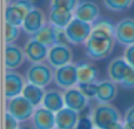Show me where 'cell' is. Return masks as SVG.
I'll use <instances>...</instances> for the list:
<instances>
[{
	"label": "cell",
	"instance_id": "1",
	"mask_svg": "<svg viewBox=\"0 0 134 129\" xmlns=\"http://www.w3.org/2000/svg\"><path fill=\"white\" fill-rule=\"evenodd\" d=\"M115 26L109 20H98L93 24L92 33L85 42V53L92 60H104L114 51Z\"/></svg>",
	"mask_w": 134,
	"mask_h": 129
},
{
	"label": "cell",
	"instance_id": "2",
	"mask_svg": "<svg viewBox=\"0 0 134 129\" xmlns=\"http://www.w3.org/2000/svg\"><path fill=\"white\" fill-rule=\"evenodd\" d=\"M91 116L94 127L99 129H106L113 123L121 121L119 109L111 103H98L93 108Z\"/></svg>",
	"mask_w": 134,
	"mask_h": 129
},
{
	"label": "cell",
	"instance_id": "3",
	"mask_svg": "<svg viewBox=\"0 0 134 129\" xmlns=\"http://www.w3.org/2000/svg\"><path fill=\"white\" fill-rule=\"evenodd\" d=\"M26 80L39 87H47L54 82V69L48 63H32L26 72Z\"/></svg>",
	"mask_w": 134,
	"mask_h": 129
},
{
	"label": "cell",
	"instance_id": "4",
	"mask_svg": "<svg viewBox=\"0 0 134 129\" xmlns=\"http://www.w3.org/2000/svg\"><path fill=\"white\" fill-rule=\"evenodd\" d=\"M34 7V2L32 0H14L6 7L5 12L6 22L13 24L15 26H23L26 15Z\"/></svg>",
	"mask_w": 134,
	"mask_h": 129
},
{
	"label": "cell",
	"instance_id": "5",
	"mask_svg": "<svg viewBox=\"0 0 134 129\" xmlns=\"http://www.w3.org/2000/svg\"><path fill=\"white\" fill-rule=\"evenodd\" d=\"M92 24L85 22L74 16L73 20L65 28L67 40L72 45H85V42L87 41L92 33Z\"/></svg>",
	"mask_w": 134,
	"mask_h": 129
},
{
	"label": "cell",
	"instance_id": "6",
	"mask_svg": "<svg viewBox=\"0 0 134 129\" xmlns=\"http://www.w3.org/2000/svg\"><path fill=\"white\" fill-rule=\"evenodd\" d=\"M6 108L7 112L11 113L19 122H26L32 119L35 112V107L23 95L8 99Z\"/></svg>",
	"mask_w": 134,
	"mask_h": 129
},
{
	"label": "cell",
	"instance_id": "7",
	"mask_svg": "<svg viewBox=\"0 0 134 129\" xmlns=\"http://www.w3.org/2000/svg\"><path fill=\"white\" fill-rule=\"evenodd\" d=\"M72 60H73V51L68 46V44H55L48 48V55L46 61L53 69L72 63Z\"/></svg>",
	"mask_w": 134,
	"mask_h": 129
},
{
	"label": "cell",
	"instance_id": "8",
	"mask_svg": "<svg viewBox=\"0 0 134 129\" xmlns=\"http://www.w3.org/2000/svg\"><path fill=\"white\" fill-rule=\"evenodd\" d=\"M54 83L57 87L64 90L78 86L76 64L68 63L54 69Z\"/></svg>",
	"mask_w": 134,
	"mask_h": 129
},
{
	"label": "cell",
	"instance_id": "9",
	"mask_svg": "<svg viewBox=\"0 0 134 129\" xmlns=\"http://www.w3.org/2000/svg\"><path fill=\"white\" fill-rule=\"evenodd\" d=\"M46 24H47V18L45 12L39 7H34L31 12H28L21 27L25 31L26 34L32 37L38 31L41 30Z\"/></svg>",
	"mask_w": 134,
	"mask_h": 129
},
{
	"label": "cell",
	"instance_id": "10",
	"mask_svg": "<svg viewBox=\"0 0 134 129\" xmlns=\"http://www.w3.org/2000/svg\"><path fill=\"white\" fill-rule=\"evenodd\" d=\"M26 78L14 71H7L5 75V95L7 99H12L21 95L26 86Z\"/></svg>",
	"mask_w": 134,
	"mask_h": 129
},
{
	"label": "cell",
	"instance_id": "11",
	"mask_svg": "<svg viewBox=\"0 0 134 129\" xmlns=\"http://www.w3.org/2000/svg\"><path fill=\"white\" fill-rule=\"evenodd\" d=\"M24 52H25L26 59L32 63L44 62L47 60L48 55V47L44 44L39 42L38 40L30 38L24 45Z\"/></svg>",
	"mask_w": 134,
	"mask_h": 129
},
{
	"label": "cell",
	"instance_id": "12",
	"mask_svg": "<svg viewBox=\"0 0 134 129\" xmlns=\"http://www.w3.org/2000/svg\"><path fill=\"white\" fill-rule=\"evenodd\" d=\"M114 37L118 44L131 46L134 44V19L124 18L115 25Z\"/></svg>",
	"mask_w": 134,
	"mask_h": 129
},
{
	"label": "cell",
	"instance_id": "13",
	"mask_svg": "<svg viewBox=\"0 0 134 129\" xmlns=\"http://www.w3.org/2000/svg\"><path fill=\"white\" fill-rule=\"evenodd\" d=\"M74 16L88 24H95L99 20L100 8L92 0H82L74 9Z\"/></svg>",
	"mask_w": 134,
	"mask_h": 129
},
{
	"label": "cell",
	"instance_id": "14",
	"mask_svg": "<svg viewBox=\"0 0 134 129\" xmlns=\"http://www.w3.org/2000/svg\"><path fill=\"white\" fill-rule=\"evenodd\" d=\"M64 100H65V107H68V108L80 113L88 106L90 99L81 92L79 87H72L68 89H65Z\"/></svg>",
	"mask_w": 134,
	"mask_h": 129
},
{
	"label": "cell",
	"instance_id": "15",
	"mask_svg": "<svg viewBox=\"0 0 134 129\" xmlns=\"http://www.w3.org/2000/svg\"><path fill=\"white\" fill-rule=\"evenodd\" d=\"M26 55L24 48L19 47L15 44H7L6 45V51H5V66H6L7 71H14V69L19 68L23 66L25 62Z\"/></svg>",
	"mask_w": 134,
	"mask_h": 129
},
{
	"label": "cell",
	"instance_id": "16",
	"mask_svg": "<svg viewBox=\"0 0 134 129\" xmlns=\"http://www.w3.org/2000/svg\"><path fill=\"white\" fill-rule=\"evenodd\" d=\"M32 125L34 129L55 128V113L45 107H38L32 116Z\"/></svg>",
	"mask_w": 134,
	"mask_h": 129
},
{
	"label": "cell",
	"instance_id": "17",
	"mask_svg": "<svg viewBox=\"0 0 134 129\" xmlns=\"http://www.w3.org/2000/svg\"><path fill=\"white\" fill-rule=\"evenodd\" d=\"M118 95L116 83L112 80H102L98 82L95 100L98 103H111Z\"/></svg>",
	"mask_w": 134,
	"mask_h": 129
},
{
	"label": "cell",
	"instance_id": "18",
	"mask_svg": "<svg viewBox=\"0 0 134 129\" xmlns=\"http://www.w3.org/2000/svg\"><path fill=\"white\" fill-rule=\"evenodd\" d=\"M78 112L73 110V109L68 108V107H64L59 112L55 113V128L57 129H74L79 121Z\"/></svg>",
	"mask_w": 134,
	"mask_h": 129
},
{
	"label": "cell",
	"instance_id": "19",
	"mask_svg": "<svg viewBox=\"0 0 134 129\" xmlns=\"http://www.w3.org/2000/svg\"><path fill=\"white\" fill-rule=\"evenodd\" d=\"M74 12L68 11L65 8H59V7H51L48 12V22L58 28H65L68 26V24L73 20Z\"/></svg>",
	"mask_w": 134,
	"mask_h": 129
},
{
	"label": "cell",
	"instance_id": "20",
	"mask_svg": "<svg viewBox=\"0 0 134 129\" xmlns=\"http://www.w3.org/2000/svg\"><path fill=\"white\" fill-rule=\"evenodd\" d=\"M59 31L60 28L53 26L52 24L47 22L44 27L40 31H38L34 35H32L33 39L38 40L39 42L44 44L45 46L49 47L54 46L55 44H58V38H59Z\"/></svg>",
	"mask_w": 134,
	"mask_h": 129
},
{
	"label": "cell",
	"instance_id": "21",
	"mask_svg": "<svg viewBox=\"0 0 134 129\" xmlns=\"http://www.w3.org/2000/svg\"><path fill=\"white\" fill-rule=\"evenodd\" d=\"M42 107L49 109V110L59 112L65 107V100H64V93H61L59 89L52 88L45 92L44 99H42Z\"/></svg>",
	"mask_w": 134,
	"mask_h": 129
},
{
	"label": "cell",
	"instance_id": "22",
	"mask_svg": "<svg viewBox=\"0 0 134 129\" xmlns=\"http://www.w3.org/2000/svg\"><path fill=\"white\" fill-rule=\"evenodd\" d=\"M127 67H128V63L125 60L124 55L116 56V58L112 59L109 61L108 66H107V75H108V79L115 83H121L124 74H125Z\"/></svg>",
	"mask_w": 134,
	"mask_h": 129
},
{
	"label": "cell",
	"instance_id": "23",
	"mask_svg": "<svg viewBox=\"0 0 134 129\" xmlns=\"http://www.w3.org/2000/svg\"><path fill=\"white\" fill-rule=\"evenodd\" d=\"M78 72V85L79 83H92L95 82L99 75L98 68L91 62L81 61L76 63Z\"/></svg>",
	"mask_w": 134,
	"mask_h": 129
},
{
	"label": "cell",
	"instance_id": "24",
	"mask_svg": "<svg viewBox=\"0 0 134 129\" xmlns=\"http://www.w3.org/2000/svg\"><path fill=\"white\" fill-rule=\"evenodd\" d=\"M23 96H25L35 108H38V106L42 103V99H44L45 95V90L42 87H39L37 85H33L31 82H27L24 88L23 93H21Z\"/></svg>",
	"mask_w": 134,
	"mask_h": 129
},
{
	"label": "cell",
	"instance_id": "25",
	"mask_svg": "<svg viewBox=\"0 0 134 129\" xmlns=\"http://www.w3.org/2000/svg\"><path fill=\"white\" fill-rule=\"evenodd\" d=\"M134 0H102L104 6L108 11L120 13V12L127 11L132 7Z\"/></svg>",
	"mask_w": 134,
	"mask_h": 129
},
{
	"label": "cell",
	"instance_id": "26",
	"mask_svg": "<svg viewBox=\"0 0 134 129\" xmlns=\"http://www.w3.org/2000/svg\"><path fill=\"white\" fill-rule=\"evenodd\" d=\"M20 35V26H15L13 24L6 22L5 25V39L6 44H14Z\"/></svg>",
	"mask_w": 134,
	"mask_h": 129
},
{
	"label": "cell",
	"instance_id": "27",
	"mask_svg": "<svg viewBox=\"0 0 134 129\" xmlns=\"http://www.w3.org/2000/svg\"><path fill=\"white\" fill-rule=\"evenodd\" d=\"M120 85L122 86L125 89H133L134 88V67L133 66L128 64Z\"/></svg>",
	"mask_w": 134,
	"mask_h": 129
},
{
	"label": "cell",
	"instance_id": "28",
	"mask_svg": "<svg viewBox=\"0 0 134 129\" xmlns=\"http://www.w3.org/2000/svg\"><path fill=\"white\" fill-rule=\"evenodd\" d=\"M79 2V0H51V7H59L74 12Z\"/></svg>",
	"mask_w": 134,
	"mask_h": 129
},
{
	"label": "cell",
	"instance_id": "29",
	"mask_svg": "<svg viewBox=\"0 0 134 129\" xmlns=\"http://www.w3.org/2000/svg\"><path fill=\"white\" fill-rule=\"evenodd\" d=\"M78 87L81 89V92L88 97V99H95L97 95V87L98 82H92V83H79Z\"/></svg>",
	"mask_w": 134,
	"mask_h": 129
},
{
	"label": "cell",
	"instance_id": "30",
	"mask_svg": "<svg viewBox=\"0 0 134 129\" xmlns=\"http://www.w3.org/2000/svg\"><path fill=\"white\" fill-rule=\"evenodd\" d=\"M93 128H94V123H93L92 116L85 115L79 118V121L74 129H93Z\"/></svg>",
	"mask_w": 134,
	"mask_h": 129
},
{
	"label": "cell",
	"instance_id": "31",
	"mask_svg": "<svg viewBox=\"0 0 134 129\" xmlns=\"http://www.w3.org/2000/svg\"><path fill=\"white\" fill-rule=\"evenodd\" d=\"M18 128H19V121L11 113L6 112V114H5V129H18Z\"/></svg>",
	"mask_w": 134,
	"mask_h": 129
},
{
	"label": "cell",
	"instance_id": "32",
	"mask_svg": "<svg viewBox=\"0 0 134 129\" xmlns=\"http://www.w3.org/2000/svg\"><path fill=\"white\" fill-rule=\"evenodd\" d=\"M124 58L128 64L134 67V44L126 47V49L124 51Z\"/></svg>",
	"mask_w": 134,
	"mask_h": 129
},
{
	"label": "cell",
	"instance_id": "33",
	"mask_svg": "<svg viewBox=\"0 0 134 129\" xmlns=\"http://www.w3.org/2000/svg\"><path fill=\"white\" fill-rule=\"evenodd\" d=\"M125 121H131V122H134V106L130 107L127 110L124 114V122Z\"/></svg>",
	"mask_w": 134,
	"mask_h": 129
},
{
	"label": "cell",
	"instance_id": "34",
	"mask_svg": "<svg viewBox=\"0 0 134 129\" xmlns=\"http://www.w3.org/2000/svg\"><path fill=\"white\" fill-rule=\"evenodd\" d=\"M106 129H124V123H121L120 121H119V122H115V123H113V125H111Z\"/></svg>",
	"mask_w": 134,
	"mask_h": 129
},
{
	"label": "cell",
	"instance_id": "35",
	"mask_svg": "<svg viewBox=\"0 0 134 129\" xmlns=\"http://www.w3.org/2000/svg\"><path fill=\"white\" fill-rule=\"evenodd\" d=\"M124 129H134V122L125 121V122H124Z\"/></svg>",
	"mask_w": 134,
	"mask_h": 129
},
{
	"label": "cell",
	"instance_id": "36",
	"mask_svg": "<svg viewBox=\"0 0 134 129\" xmlns=\"http://www.w3.org/2000/svg\"><path fill=\"white\" fill-rule=\"evenodd\" d=\"M18 129H30V128H28V127H19Z\"/></svg>",
	"mask_w": 134,
	"mask_h": 129
},
{
	"label": "cell",
	"instance_id": "37",
	"mask_svg": "<svg viewBox=\"0 0 134 129\" xmlns=\"http://www.w3.org/2000/svg\"><path fill=\"white\" fill-rule=\"evenodd\" d=\"M93 129H99V128H95V127H94V128H93Z\"/></svg>",
	"mask_w": 134,
	"mask_h": 129
},
{
	"label": "cell",
	"instance_id": "38",
	"mask_svg": "<svg viewBox=\"0 0 134 129\" xmlns=\"http://www.w3.org/2000/svg\"><path fill=\"white\" fill-rule=\"evenodd\" d=\"M53 129H57V128H53Z\"/></svg>",
	"mask_w": 134,
	"mask_h": 129
}]
</instances>
